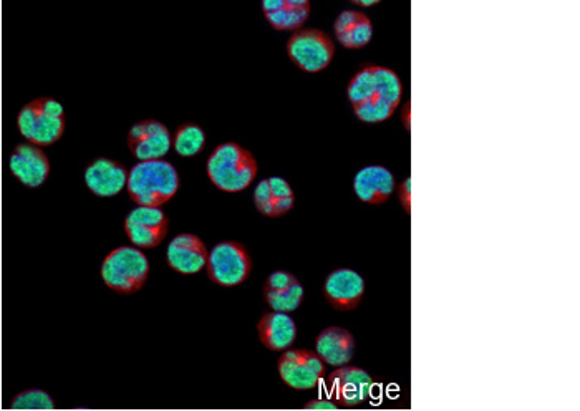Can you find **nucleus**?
<instances>
[{"label": "nucleus", "mask_w": 580, "mask_h": 411, "mask_svg": "<svg viewBox=\"0 0 580 411\" xmlns=\"http://www.w3.org/2000/svg\"><path fill=\"white\" fill-rule=\"evenodd\" d=\"M261 344L272 352H286L297 339V325L289 314L269 312L257 324Z\"/></svg>", "instance_id": "obj_20"}, {"label": "nucleus", "mask_w": 580, "mask_h": 411, "mask_svg": "<svg viewBox=\"0 0 580 411\" xmlns=\"http://www.w3.org/2000/svg\"><path fill=\"white\" fill-rule=\"evenodd\" d=\"M211 183L226 193H239L251 186L257 175V161L251 151L237 143H223L208 160Z\"/></svg>", "instance_id": "obj_3"}, {"label": "nucleus", "mask_w": 580, "mask_h": 411, "mask_svg": "<svg viewBox=\"0 0 580 411\" xmlns=\"http://www.w3.org/2000/svg\"><path fill=\"white\" fill-rule=\"evenodd\" d=\"M170 219L160 208L133 209L125 219V233L138 249H153L165 241Z\"/></svg>", "instance_id": "obj_10"}, {"label": "nucleus", "mask_w": 580, "mask_h": 411, "mask_svg": "<svg viewBox=\"0 0 580 411\" xmlns=\"http://www.w3.org/2000/svg\"><path fill=\"white\" fill-rule=\"evenodd\" d=\"M304 295V286L294 274L287 271L272 272L264 284V299L272 312H294L302 304Z\"/></svg>", "instance_id": "obj_15"}, {"label": "nucleus", "mask_w": 580, "mask_h": 411, "mask_svg": "<svg viewBox=\"0 0 580 411\" xmlns=\"http://www.w3.org/2000/svg\"><path fill=\"white\" fill-rule=\"evenodd\" d=\"M330 400L339 408H358L372 398L375 382L363 368H337L327 378Z\"/></svg>", "instance_id": "obj_9"}, {"label": "nucleus", "mask_w": 580, "mask_h": 411, "mask_svg": "<svg viewBox=\"0 0 580 411\" xmlns=\"http://www.w3.org/2000/svg\"><path fill=\"white\" fill-rule=\"evenodd\" d=\"M347 93L358 120L382 123L390 120L400 107L403 85L390 68L365 65L350 80Z\"/></svg>", "instance_id": "obj_1"}, {"label": "nucleus", "mask_w": 580, "mask_h": 411, "mask_svg": "<svg viewBox=\"0 0 580 411\" xmlns=\"http://www.w3.org/2000/svg\"><path fill=\"white\" fill-rule=\"evenodd\" d=\"M208 276L214 284L223 287L241 286L251 276L252 259L241 242L224 241L209 252Z\"/></svg>", "instance_id": "obj_6"}, {"label": "nucleus", "mask_w": 580, "mask_h": 411, "mask_svg": "<svg viewBox=\"0 0 580 411\" xmlns=\"http://www.w3.org/2000/svg\"><path fill=\"white\" fill-rule=\"evenodd\" d=\"M208 247L194 234H179L166 249V261L173 271L191 276L203 271L208 264Z\"/></svg>", "instance_id": "obj_14"}, {"label": "nucleus", "mask_w": 580, "mask_h": 411, "mask_svg": "<svg viewBox=\"0 0 580 411\" xmlns=\"http://www.w3.org/2000/svg\"><path fill=\"white\" fill-rule=\"evenodd\" d=\"M334 32L345 49H363L372 42V20L358 10H344L335 20Z\"/></svg>", "instance_id": "obj_21"}, {"label": "nucleus", "mask_w": 580, "mask_h": 411, "mask_svg": "<svg viewBox=\"0 0 580 411\" xmlns=\"http://www.w3.org/2000/svg\"><path fill=\"white\" fill-rule=\"evenodd\" d=\"M178 171L165 160L141 161L128 175L126 189L133 203L143 208H161L178 193Z\"/></svg>", "instance_id": "obj_2"}, {"label": "nucleus", "mask_w": 580, "mask_h": 411, "mask_svg": "<svg viewBox=\"0 0 580 411\" xmlns=\"http://www.w3.org/2000/svg\"><path fill=\"white\" fill-rule=\"evenodd\" d=\"M100 272L103 282L116 294L131 295L145 287L150 262L138 247L121 246L105 257Z\"/></svg>", "instance_id": "obj_5"}, {"label": "nucleus", "mask_w": 580, "mask_h": 411, "mask_svg": "<svg viewBox=\"0 0 580 411\" xmlns=\"http://www.w3.org/2000/svg\"><path fill=\"white\" fill-rule=\"evenodd\" d=\"M315 353L335 368L347 367L355 353V339L347 329L327 327L315 340Z\"/></svg>", "instance_id": "obj_19"}, {"label": "nucleus", "mask_w": 580, "mask_h": 411, "mask_svg": "<svg viewBox=\"0 0 580 411\" xmlns=\"http://www.w3.org/2000/svg\"><path fill=\"white\" fill-rule=\"evenodd\" d=\"M128 148L140 161L163 160L171 148L168 126L158 120L138 121L128 131Z\"/></svg>", "instance_id": "obj_11"}, {"label": "nucleus", "mask_w": 580, "mask_h": 411, "mask_svg": "<svg viewBox=\"0 0 580 411\" xmlns=\"http://www.w3.org/2000/svg\"><path fill=\"white\" fill-rule=\"evenodd\" d=\"M353 4L360 5V7H372V5H377L378 0H353Z\"/></svg>", "instance_id": "obj_26"}, {"label": "nucleus", "mask_w": 580, "mask_h": 411, "mask_svg": "<svg viewBox=\"0 0 580 411\" xmlns=\"http://www.w3.org/2000/svg\"><path fill=\"white\" fill-rule=\"evenodd\" d=\"M204 145H206V135L203 128L196 123H184L174 133V151L183 158L199 155L204 150Z\"/></svg>", "instance_id": "obj_23"}, {"label": "nucleus", "mask_w": 580, "mask_h": 411, "mask_svg": "<svg viewBox=\"0 0 580 411\" xmlns=\"http://www.w3.org/2000/svg\"><path fill=\"white\" fill-rule=\"evenodd\" d=\"M287 55L300 70L319 73L334 60L335 45L322 30H297L287 42Z\"/></svg>", "instance_id": "obj_7"}, {"label": "nucleus", "mask_w": 580, "mask_h": 411, "mask_svg": "<svg viewBox=\"0 0 580 411\" xmlns=\"http://www.w3.org/2000/svg\"><path fill=\"white\" fill-rule=\"evenodd\" d=\"M324 295L335 310L350 312L362 304L365 281L358 272L342 267L325 279Z\"/></svg>", "instance_id": "obj_13"}, {"label": "nucleus", "mask_w": 580, "mask_h": 411, "mask_svg": "<svg viewBox=\"0 0 580 411\" xmlns=\"http://www.w3.org/2000/svg\"><path fill=\"white\" fill-rule=\"evenodd\" d=\"M335 408L339 407L332 400H314L305 405V410H335Z\"/></svg>", "instance_id": "obj_25"}, {"label": "nucleus", "mask_w": 580, "mask_h": 411, "mask_svg": "<svg viewBox=\"0 0 580 411\" xmlns=\"http://www.w3.org/2000/svg\"><path fill=\"white\" fill-rule=\"evenodd\" d=\"M9 170L25 188H40L50 175L49 156L40 146L22 143L10 153Z\"/></svg>", "instance_id": "obj_12"}, {"label": "nucleus", "mask_w": 580, "mask_h": 411, "mask_svg": "<svg viewBox=\"0 0 580 411\" xmlns=\"http://www.w3.org/2000/svg\"><path fill=\"white\" fill-rule=\"evenodd\" d=\"M309 15V0H284L281 9L266 14V19L276 30H299Z\"/></svg>", "instance_id": "obj_22"}, {"label": "nucleus", "mask_w": 580, "mask_h": 411, "mask_svg": "<svg viewBox=\"0 0 580 411\" xmlns=\"http://www.w3.org/2000/svg\"><path fill=\"white\" fill-rule=\"evenodd\" d=\"M17 128L30 145L40 148L54 145L65 133L62 103L52 97L37 98L27 103L17 115Z\"/></svg>", "instance_id": "obj_4"}, {"label": "nucleus", "mask_w": 580, "mask_h": 411, "mask_svg": "<svg viewBox=\"0 0 580 411\" xmlns=\"http://www.w3.org/2000/svg\"><path fill=\"white\" fill-rule=\"evenodd\" d=\"M277 370L282 382L294 390H312L324 380L327 368L312 350L289 349L282 353Z\"/></svg>", "instance_id": "obj_8"}, {"label": "nucleus", "mask_w": 580, "mask_h": 411, "mask_svg": "<svg viewBox=\"0 0 580 411\" xmlns=\"http://www.w3.org/2000/svg\"><path fill=\"white\" fill-rule=\"evenodd\" d=\"M128 171L115 160L98 158L85 170V184L100 198H113L126 188Z\"/></svg>", "instance_id": "obj_17"}, {"label": "nucleus", "mask_w": 580, "mask_h": 411, "mask_svg": "<svg viewBox=\"0 0 580 411\" xmlns=\"http://www.w3.org/2000/svg\"><path fill=\"white\" fill-rule=\"evenodd\" d=\"M12 410H54V398L44 390H27L15 395L10 403Z\"/></svg>", "instance_id": "obj_24"}, {"label": "nucleus", "mask_w": 580, "mask_h": 411, "mask_svg": "<svg viewBox=\"0 0 580 411\" xmlns=\"http://www.w3.org/2000/svg\"><path fill=\"white\" fill-rule=\"evenodd\" d=\"M353 191L362 203H387L395 191V178L385 166H367L355 175Z\"/></svg>", "instance_id": "obj_18"}, {"label": "nucleus", "mask_w": 580, "mask_h": 411, "mask_svg": "<svg viewBox=\"0 0 580 411\" xmlns=\"http://www.w3.org/2000/svg\"><path fill=\"white\" fill-rule=\"evenodd\" d=\"M257 211L266 218H281L294 208L295 194L289 181L279 176L262 179L254 191Z\"/></svg>", "instance_id": "obj_16"}]
</instances>
